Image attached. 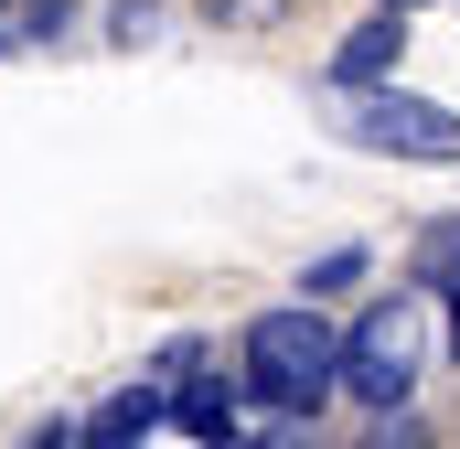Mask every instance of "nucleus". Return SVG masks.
I'll list each match as a JSON object with an SVG mask.
<instances>
[{"instance_id": "obj_8", "label": "nucleus", "mask_w": 460, "mask_h": 449, "mask_svg": "<svg viewBox=\"0 0 460 449\" xmlns=\"http://www.w3.org/2000/svg\"><path fill=\"white\" fill-rule=\"evenodd\" d=\"M257 449H322V439H311V418H289V428H268Z\"/></svg>"}, {"instance_id": "obj_7", "label": "nucleus", "mask_w": 460, "mask_h": 449, "mask_svg": "<svg viewBox=\"0 0 460 449\" xmlns=\"http://www.w3.org/2000/svg\"><path fill=\"white\" fill-rule=\"evenodd\" d=\"M364 449H429V428H418V418H396V407H385V428H375V439Z\"/></svg>"}, {"instance_id": "obj_9", "label": "nucleus", "mask_w": 460, "mask_h": 449, "mask_svg": "<svg viewBox=\"0 0 460 449\" xmlns=\"http://www.w3.org/2000/svg\"><path fill=\"white\" fill-rule=\"evenodd\" d=\"M385 11H418V0H385Z\"/></svg>"}, {"instance_id": "obj_2", "label": "nucleus", "mask_w": 460, "mask_h": 449, "mask_svg": "<svg viewBox=\"0 0 460 449\" xmlns=\"http://www.w3.org/2000/svg\"><path fill=\"white\" fill-rule=\"evenodd\" d=\"M418 353H429V321H418V300H375L343 342V385L364 407H407V385H418Z\"/></svg>"}, {"instance_id": "obj_6", "label": "nucleus", "mask_w": 460, "mask_h": 449, "mask_svg": "<svg viewBox=\"0 0 460 449\" xmlns=\"http://www.w3.org/2000/svg\"><path fill=\"white\" fill-rule=\"evenodd\" d=\"M418 268L450 289V342H460V224H429V246H418Z\"/></svg>"}, {"instance_id": "obj_4", "label": "nucleus", "mask_w": 460, "mask_h": 449, "mask_svg": "<svg viewBox=\"0 0 460 449\" xmlns=\"http://www.w3.org/2000/svg\"><path fill=\"white\" fill-rule=\"evenodd\" d=\"M150 385H161V418H172L182 439L235 449V428H246V407H235V374H215V364H204L193 342H182V353H172V364H161Z\"/></svg>"}, {"instance_id": "obj_1", "label": "nucleus", "mask_w": 460, "mask_h": 449, "mask_svg": "<svg viewBox=\"0 0 460 449\" xmlns=\"http://www.w3.org/2000/svg\"><path fill=\"white\" fill-rule=\"evenodd\" d=\"M235 364H246V385H257L268 407H289V418H311V407L343 385V342L322 332V311H311V300H289V311H257Z\"/></svg>"}, {"instance_id": "obj_3", "label": "nucleus", "mask_w": 460, "mask_h": 449, "mask_svg": "<svg viewBox=\"0 0 460 449\" xmlns=\"http://www.w3.org/2000/svg\"><path fill=\"white\" fill-rule=\"evenodd\" d=\"M364 150H407V161H460V118L439 97H407V86H364L343 118Z\"/></svg>"}, {"instance_id": "obj_5", "label": "nucleus", "mask_w": 460, "mask_h": 449, "mask_svg": "<svg viewBox=\"0 0 460 449\" xmlns=\"http://www.w3.org/2000/svg\"><path fill=\"white\" fill-rule=\"evenodd\" d=\"M396 22H407V11H375V22L353 32L343 54H332V75H343V86H375V75H385V65L407 54V32H396Z\"/></svg>"}]
</instances>
